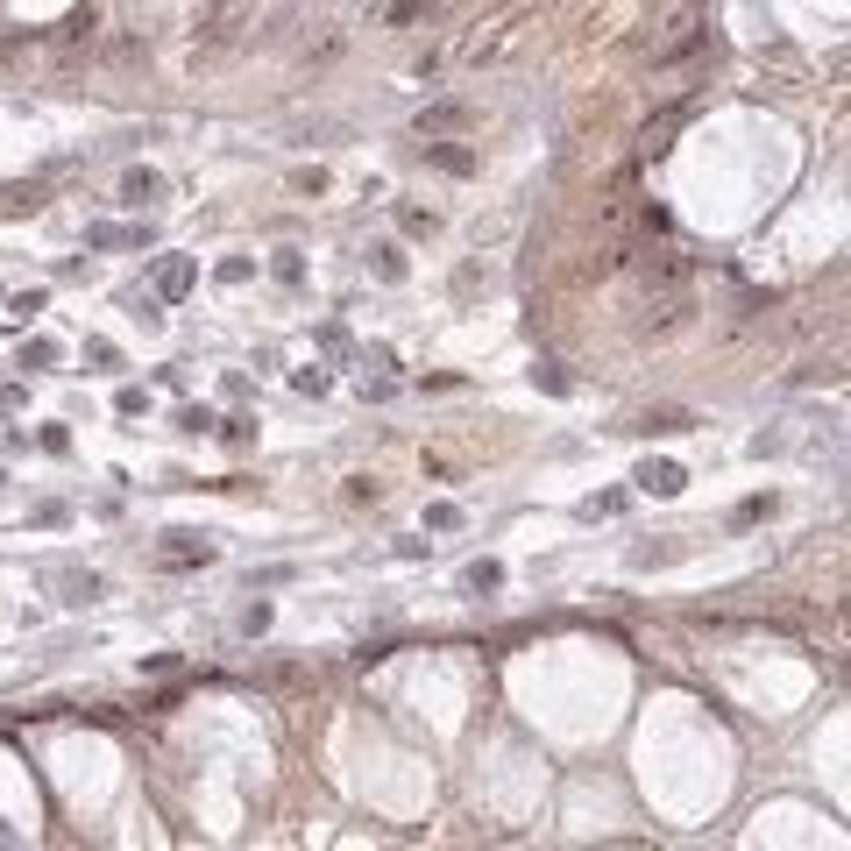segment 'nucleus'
<instances>
[{
    "instance_id": "obj_4",
    "label": "nucleus",
    "mask_w": 851,
    "mask_h": 851,
    "mask_svg": "<svg viewBox=\"0 0 851 851\" xmlns=\"http://www.w3.org/2000/svg\"><path fill=\"white\" fill-rule=\"evenodd\" d=\"M461 121H469V114L447 100V107H426V114H419V135H440V128H461Z\"/></svg>"
},
{
    "instance_id": "obj_9",
    "label": "nucleus",
    "mask_w": 851,
    "mask_h": 851,
    "mask_svg": "<svg viewBox=\"0 0 851 851\" xmlns=\"http://www.w3.org/2000/svg\"><path fill=\"white\" fill-rule=\"evenodd\" d=\"M433 8V0H398V8H391V22H412V15H426Z\"/></svg>"
},
{
    "instance_id": "obj_5",
    "label": "nucleus",
    "mask_w": 851,
    "mask_h": 851,
    "mask_svg": "<svg viewBox=\"0 0 851 851\" xmlns=\"http://www.w3.org/2000/svg\"><path fill=\"white\" fill-rule=\"evenodd\" d=\"M185 284H192V263H164V270H157V291H164V298H185Z\"/></svg>"
},
{
    "instance_id": "obj_8",
    "label": "nucleus",
    "mask_w": 851,
    "mask_h": 851,
    "mask_svg": "<svg viewBox=\"0 0 851 851\" xmlns=\"http://www.w3.org/2000/svg\"><path fill=\"white\" fill-rule=\"evenodd\" d=\"M469 582H476V589H497V582H504V568H497V561H476V568H469Z\"/></svg>"
},
{
    "instance_id": "obj_2",
    "label": "nucleus",
    "mask_w": 851,
    "mask_h": 851,
    "mask_svg": "<svg viewBox=\"0 0 851 851\" xmlns=\"http://www.w3.org/2000/svg\"><path fill=\"white\" fill-rule=\"evenodd\" d=\"M681 483H688L681 461H646V469H639V490H653V497H674Z\"/></svg>"
},
{
    "instance_id": "obj_7",
    "label": "nucleus",
    "mask_w": 851,
    "mask_h": 851,
    "mask_svg": "<svg viewBox=\"0 0 851 851\" xmlns=\"http://www.w3.org/2000/svg\"><path fill=\"white\" fill-rule=\"evenodd\" d=\"M121 192L142 206V199H157V192H164V178H157V171H128V185H121Z\"/></svg>"
},
{
    "instance_id": "obj_6",
    "label": "nucleus",
    "mask_w": 851,
    "mask_h": 851,
    "mask_svg": "<svg viewBox=\"0 0 851 851\" xmlns=\"http://www.w3.org/2000/svg\"><path fill=\"white\" fill-rule=\"evenodd\" d=\"M688 426H695L688 412H646L639 419V433H688Z\"/></svg>"
},
{
    "instance_id": "obj_1",
    "label": "nucleus",
    "mask_w": 851,
    "mask_h": 851,
    "mask_svg": "<svg viewBox=\"0 0 851 851\" xmlns=\"http://www.w3.org/2000/svg\"><path fill=\"white\" fill-rule=\"evenodd\" d=\"M646 284H653V291H681V284H688V256L653 249V256H646Z\"/></svg>"
},
{
    "instance_id": "obj_3",
    "label": "nucleus",
    "mask_w": 851,
    "mask_h": 851,
    "mask_svg": "<svg viewBox=\"0 0 851 851\" xmlns=\"http://www.w3.org/2000/svg\"><path fill=\"white\" fill-rule=\"evenodd\" d=\"M426 157H433L440 171H454V178H469V171H476V157H469V149H454V142H426Z\"/></svg>"
}]
</instances>
